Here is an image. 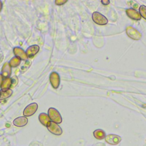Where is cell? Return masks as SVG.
<instances>
[{
    "label": "cell",
    "mask_w": 146,
    "mask_h": 146,
    "mask_svg": "<svg viewBox=\"0 0 146 146\" xmlns=\"http://www.w3.org/2000/svg\"><path fill=\"white\" fill-rule=\"evenodd\" d=\"M125 12L128 17L133 20L138 21L141 19V17L139 12L135 9H133V8L127 9L125 10Z\"/></svg>",
    "instance_id": "cell-8"
},
{
    "label": "cell",
    "mask_w": 146,
    "mask_h": 146,
    "mask_svg": "<svg viewBox=\"0 0 146 146\" xmlns=\"http://www.w3.org/2000/svg\"><path fill=\"white\" fill-rule=\"evenodd\" d=\"M125 32L127 35L133 40H139L142 36L141 33L138 30L131 26H127L125 28Z\"/></svg>",
    "instance_id": "cell-2"
},
{
    "label": "cell",
    "mask_w": 146,
    "mask_h": 146,
    "mask_svg": "<svg viewBox=\"0 0 146 146\" xmlns=\"http://www.w3.org/2000/svg\"><path fill=\"white\" fill-rule=\"evenodd\" d=\"M2 9V2L0 1V12L1 11Z\"/></svg>",
    "instance_id": "cell-22"
},
{
    "label": "cell",
    "mask_w": 146,
    "mask_h": 146,
    "mask_svg": "<svg viewBox=\"0 0 146 146\" xmlns=\"http://www.w3.org/2000/svg\"><path fill=\"white\" fill-rule=\"evenodd\" d=\"M48 116L50 119L57 124H60L62 121V117L59 112L54 108H50L48 110Z\"/></svg>",
    "instance_id": "cell-1"
},
{
    "label": "cell",
    "mask_w": 146,
    "mask_h": 146,
    "mask_svg": "<svg viewBox=\"0 0 146 146\" xmlns=\"http://www.w3.org/2000/svg\"><path fill=\"white\" fill-rule=\"evenodd\" d=\"M38 109V104L36 103H33L26 106L23 110V115L26 116H30L34 115Z\"/></svg>",
    "instance_id": "cell-5"
},
{
    "label": "cell",
    "mask_w": 146,
    "mask_h": 146,
    "mask_svg": "<svg viewBox=\"0 0 146 146\" xmlns=\"http://www.w3.org/2000/svg\"><path fill=\"white\" fill-rule=\"evenodd\" d=\"M21 62V60L15 56V57L12 58L9 63L11 67H16L20 64Z\"/></svg>",
    "instance_id": "cell-17"
},
{
    "label": "cell",
    "mask_w": 146,
    "mask_h": 146,
    "mask_svg": "<svg viewBox=\"0 0 146 146\" xmlns=\"http://www.w3.org/2000/svg\"><path fill=\"white\" fill-rule=\"evenodd\" d=\"M3 78L2 75V74H0V87L1 86V84L2 83V82H3Z\"/></svg>",
    "instance_id": "cell-21"
},
{
    "label": "cell",
    "mask_w": 146,
    "mask_h": 146,
    "mask_svg": "<svg viewBox=\"0 0 146 146\" xmlns=\"http://www.w3.org/2000/svg\"><path fill=\"white\" fill-rule=\"evenodd\" d=\"M94 136L98 140H102L105 138L106 136V133L102 129H95L93 132Z\"/></svg>",
    "instance_id": "cell-14"
},
{
    "label": "cell",
    "mask_w": 146,
    "mask_h": 146,
    "mask_svg": "<svg viewBox=\"0 0 146 146\" xmlns=\"http://www.w3.org/2000/svg\"><path fill=\"white\" fill-rule=\"evenodd\" d=\"M11 74V67L9 63L6 62L2 68V75L3 78H10Z\"/></svg>",
    "instance_id": "cell-11"
},
{
    "label": "cell",
    "mask_w": 146,
    "mask_h": 146,
    "mask_svg": "<svg viewBox=\"0 0 146 146\" xmlns=\"http://www.w3.org/2000/svg\"><path fill=\"white\" fill-rule=\"evenodd\" d=\"M11 83H12V80L10 78H4L1 86V91H6L9 89V88L11 86Z\"/></svg>",
    "instance_id": "cell-13"
},
{
    "label": "cell",
    "mask_w": 146,
    "mask_h": 146,
    "mask_svg": "<svg viewBox=\"0 0 146 146\" xmlns=\"http://www.w3.org/2000/svg\"><path fill=\"white\" fill-rule=\"evenodd\" d=\"M13 52L16 57H17L19 59L23 60H26L27 59L28 57L26 55V53L22 48L18 47H14L13 49Z\"/></svg>",
    "instance_id": "cell-9"
},
{
    "label": "cell",
    "mask_w": 146,
    "mask_h": 146,
    "mask_svg": "<svg viewBox=\"0 0 146 146\" xmlns=\"http://www.w3.org/2000/svg\"><path fill=\"white\" fill-rule=\"evenodd\" d=\"M101 2L104 5H107L110 3V1L109 0H102Z\"/></svg>",
    "instance_id": "cell-20"
},
{
    "label": "cell",
    "mask_w": 146,
    "mask_h": 146,
    "mask_svg": "<svg viewBox=\"0 0 146 146\" xmlns=\"http://www.w3.org/2000/svg\"><path fill=\"white\" fill-rule=\"evenodd\" d=\"M106 142L111 145H116L121 141V137L115 134H109L105 137Z\"/></svg>",
    "instance_id": "cell-7"
},
{
    "label": "cell",
    "mask_w": 146,
    "mask_h": 146,
    "mask_svg": "<svg viewBox=\"0 0 146 146\" xmlns=\"http://www.w3.org/2000/svg\"><path fill=\"white\" fill-rule=\"evenodd\" d=\"M67 0H56L55 1V3L56 5H62L66 2H67Z\"/></svg>",
    "instance_id": "cell-19"
},
{
    "label": "cell",
    "mask_w": 146,
    "mask_h": 146,
    "mask_svg": "<svg viewBox=\"0 0 146 146\" xmlns=\"http://www.w3.org/2000/svg\"><path fill=\"white\" fill-rule=\"evenodd\" d=\"M12 94L13 91L10 88L6 91H0V100L10 97Z\"/></svg>",
    "instance_id": "cell-16"
},
{
    "label": "cell",
    "mask_w": 146,
    "mask_h": 146,
    "mask_svg": "<svg viewBox=\"0 0 146 146\" xmlns=\"http://www.w3.org/2000/svg\"><path fill=\"white\" fill-rule=\"evenodd\" d=\"M39 47L38 45L34 44V45L30 46L29 47L27 48L26 51L27 57H29V58L33 57L39 51Z\"/></svg>",
    "instance_id": "cell-12"
},
{
    "label": "cell",
    "mask_w": 146,
    "mask_h": 146,
    "mask_svg": "<svg viewBox=\"0 0 146 146\" xmlns=\"http://www.w3.org/2000/svg\"><path fill=\"white\" fill-rule=\"evenodd\" d=\"M139 13L144 19H146V6L145 5H141L139 7Z\"/></svg>",
    "instance_id": "cell-18"
},
{
    "label": "cell",
    "mask_w": 146,
    "mask_h": 146,
    "mask_svg": "<svg viewBox=\"0 0 146 146\" xmlns=\"http://www.w3.org/2000/svg\"><path fill=\"white\" fill-rule=\"evenodd\" d=\"M60 76L56 72H52L50 75V82L54 88H58L60 84Z\"/></svg>",
    "instance_id": "cell-6"
},
{
    "label": "cell",
    "mask_w": 146,
    "mask_h": 146,
    "mask_svg": "<svg viewBox=\"0 0 146 146\" xmlns=\"http://www.w3.org/2000/svg\"><path fill=\"white\" fill-rule=\"evenodd\" d=\"M39 120L40 121V122L44 125H46L47 123L50 121L51 120L50 119L48 116L47 114L45 113H40V115H39Z\"/></svg>",
    "instance_id": "cell-15"
},
{
    "label": "cell",
    "mask_w": 146,
    "mask_h": 146,
    "mask_svg": "<svg viewBox=\"0 0 146 146\" xmlns=\"http://www.w3.org/2000/svg\"><path fill=\"white\" fill-rule=\"evenodd\" d=\"M46 127L51 133L55 135L59 136L63 133L62 129L60 128V127L57 123L53 122L51 120L49 121L47 123Z\"/></svg>",
    "instance_id": "cell-3"
},
{
    "label": "cell",
    "mask_w": 146,
    "mask_h": 146,
    "mask_svg": "<svg viewBox=\"0 0 146 146\" xmlns=\"http://www.w3.org/2000/svg\"><path fill=\"white\" fill-rule=\"evenodd\" d=\"M28 123V119L25 116H19L15 118L13 121V124L14 125L18 127H22L25 126Z\"/></svg>",
    "instance_id": "cell-10"
},
{
    "label": "cell",
    "mask_w": 146,
    "mask_h": 146,
    "mask_svg": "<svg viewBox=\"0 0 146 146\" xmlns=\"http://www.w3.org/2000/svg\"><path fill=\"white\" fill-rule=\"evenodd\" d=\"M92 18L95 23L99 25H104L108 23L107 18L98 11H95L92 13Z\"/></svg>",
    "instance_id": "cell-4"
}]
</instances>
